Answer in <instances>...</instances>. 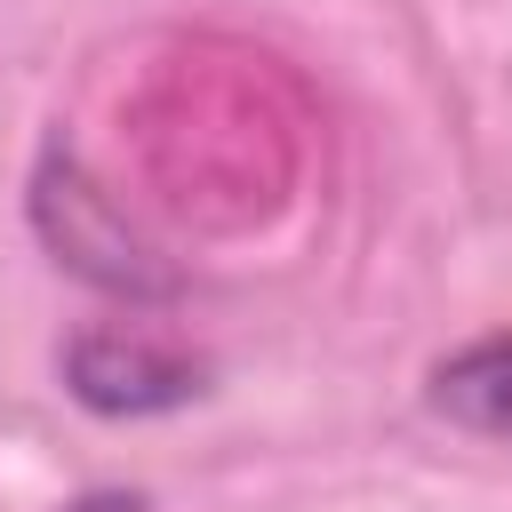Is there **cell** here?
I'll list each match as a JSON object with an SVG mask.
<instances>
[{
	"label": "cell",
	"instance_id": "obj_1",
	"mask_svg": "<svg viewBox=\"0 0 512 512\" xmlns=\"http://www.w3.org/2000/svg\"><path fill=\"white\" fill-rule=\"evenodd\" d=\"M200 360L152 344V336H120V328H96V336H72L64 344V392L96 416H160V408H184L200 400Z\"/></svg>",
	"mask_w": 512,
	"mask_h": 512
},
{
	"label": "cell",
	"instance_id": "obj_2",
	"mask_svg": "<svg viewBox=\"0 0 512 512\" xmlns=\"http://www.w3.org/2000/svg\"><path fill=\"white\" fill-rule=\"evenodd\" d=\"M432 408L480 440H512V328L448 352L432 368Z\"/></svg>",
	"mask_w": 512,
	"mask_h": 512
},
{
	"label": "cell",
	"instance_id": "obj_3",
	"mask_svg": "<svg viewBox=\"0 0 512 512\" xmlns=\"http://www.w3.org/2000/svg\"><path fill=\"white\" fill-rule=\"evenodd\" d=\"M40 224H48V240L64 248V264L88 272V280H104V288H168V280L144 264V248L128 240V224H112L88 184L64 192V224H56V216H40Z\"/></svg>",
	"mask_w": 512,
	"mask_h": 512
},
{
	"label": "cell",
	"instance_id": "obj_4",
	"mask_svg": "<svg viewBox=\"0 0 512 512\" xmlns=\"http://www.w3.org/2000/svg\"><path fill=\"white\" fill-rule=\"evenodd\" d=\"M64 512H144V496H128V488H96V496H80V504H64Z\"/></svg>",
	"mask_w": 512,
	"mask_h": 512
}]
</instances>
